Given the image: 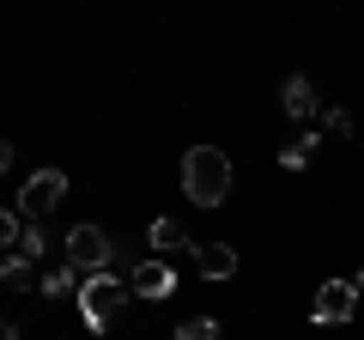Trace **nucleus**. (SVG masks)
<instances>
[{"label": "nucleus", "mask_w": 364, "mask_h": 340, "mask_svg": "<svg viewBox=\"0 0 364 340\" xmlns=\"http://www.w3.org/2000/svg\"><path fill=\"white\" fill-rule=\"evenodd\" d=\"M182 195L195 207H219L231 195V158L219 146H188L182 152Z\"/></svg>", "instance_id": "1"}, {"label": "nucleus", "mask_w": 364, "mask_h": 340, "mask_svg": "<svg viewBox=\"0 0 364 340\" xmlns=\"http://www.w3.org/2000/svg\"><path fill=\"white\" fill-rule=\"evenodd\" d=\"M61 262L79 267V274H116V237L97 231V225H73V231L61 237Z\"/></svg>", "instance_id": "2"}, {"label": "nucleus", "mask_w": 364, "mask_h": 340, "mask_svg": "<svg viewBox=\"0 0 364 340\" xmlns=\"http://www.w3.org/2000/svg\"><path fill=\"white\" fill-rule=\"evenodd\" d=\"M128 298H134L128 280H116V274H91L85 286H79V316H85V328H109L122 310H128Z\"/></svg>", "instance_id": "3"}, {"label": "nucleus", "mask_w": 364, "mask_h": 340, "mask_svg": "<svg viewBox=\"0 0 364 340\" xmlns=\"http://www.w3.org/2000/svg\"><path fill=\"white\" fill-rule=\"evenodd\" d=\"M61 201H67V176H61V170H37V176L25 183V195H18V219H25V225H43Z\"/></svg>", "instance_id": "4"}, {"label": "nucleus", "mask_w": 364, "mask_h": 340, "mask_svg": "<svg viewBox=\"0 0 364 340\" xmlns=\"http://www.w3.org/2000/svg\"><path fill=\"white\" fill-rule=\"evenodd\" d=\"M352 310H358V286L352 280H322L316 286V304H310L316 322H352Z\"/></svg>", "instance_id": "5"}, {"label": "nucleus", "mask_w": 364, "mask_h": 340, "mask_svg": "<svg viewBox=\"0 0 364 340\" xmlns=\"http://www.w3.org/2000/svg\"><path fill=\"white\" fill-rule=\"evenodd\" d=\"M128 286H134V298H152V304H164L170 292H176V274H170V262L146 255V262H140V267L128 274Z\"/></svg>", "instance_id": "6"}, {"label": "nucleus", "mask_w": 364, "mask_h": 340, "mask_svg": "<svg viewBox=\"0 0 364 340\" xmlns=\"http://www.w3.org/2000/svg\"><path fill=\"white\" fill-rule=\"evenodd\" d=\"M195 267H200V280H231L237 274V249L231 243H195Z\"/></svg>", "instance_id": "7"}, {"label": "nucleus", "mask_w": 364, "mask_h": 340, "mask_svg": "<svg viewBox=\"0 0 364 340\" xmlns=\"http://www.w3.org/2000/svg\"><path fill=\"white\" fill-rule=\"evenodd\" d=\"M146 243H152L158 262H170V255H182V249H188V231H182L176 219H152V225H146Z\"/></svg>", "instance_id": "8"}, {"label": "nucleus", "mask_w": 364, "mask_h": 340, "mask_svg": "<svg viewBox=\"0 0 364 340\" xmlns=\"http://www.w3.org/2000/svg\"><path fill=\"white\" fill-rule=\"evenodd\" d=\"M279 104H286V116H291V122H304V116H316V110H322V97H316V85H310L304 73H291Z\"/></svg>", "instance_id": "9"}, {"label": "nucleus", "mask_w": 364, "mask_h": 340, "mask_svg": "<svg viewBox=\"0 0 364 340\" xmlns=\"http://www.w3.org/2000/svg\"><path fill=\"white\" fill-rule=\"evenodd\" d=\"M37 292H43V298H79V267H55V274H43L37 280Z\"/></svg>", "instance_id": "10"}, {"label": "nucleus", "mask_w": 364, "mask_h": 340, "mask_svg": "<svg viewBox=\"0 0 364 340\" xmlns=\"http://www.w3.org/2000/svg\"><path fill=\"white\" fill-rule=\"evenodd\" d=\"M316 146H322V140H316V134H304V140L279 146V164H286V170H304V164H310V158H316Z\"/></svg>", "instance_id": "11"}, {"label": "nucleus", "mask_w": 364, "mask_h": 340, "mask_svg": "<svg viewBox=\"0 0 364 340\" xmlns=\"http://www.w3.org/2000/svg\"><path fill=\"white\" fill-rule=\"evenodd\" d=\"M18 237H25V219H18V207H0V249L13 255V249H18Z\"/></svg>", "instance_id": "12"}, {"label": "nucleus", "mask_w": 364, "mask_h": 340, "mask_svg": "<svg viewBox=\"0 0 364 340\" xmlns=\"http://www.w3.org/2000/svg\"><path fill=\"white\" fill-rule=\"evenodd\" d=\"M0 280H6V286H31V262L18 255V249H13V255H0Z\"/></svg>", "instance_id": "13"}, {"label": "nucleus", "mask_w": 364, "mask_h": 340, "mask_svg": "<svg viewBox=\"0 0 364 340\" xmlns=\"http://www.w3.org/2000/svg\"><path fill=\"white\" fill-rule=\"evenodd\" d=\"M176 340H219V322H213V316H195V322L176 328Z\"/></svg>", "instance_id": "14"}, {"label": "nucleus", "mask_w": 364, "mask_h": 340, "mask_svg": "<svg viewBox=\"0 0 364 340\" xmlns=\"http://www.w3.org/2000/svg\"><path fill=\"white\" fill-rule=\"evenodd\" d=\"M43 249H49V237H43V225H25V237H18V255H25V262H37Z\"/></svg>", "instance_id": "15"}, {"label": "nucleus", "mask_w": 364, "mask_h": 340, "mask_svg": "<svg viewBox=\"0 0 364 340\" xmlns=\"http://www.w3.org/2000/svg\"><path fill=\"white\" fill-rule=\"evenodd\" d=\"M328 128H334V134H352V110H328Z\"/></svg>", "instance_id": "16"}, {"label": "nucleus", "mask_w": 364, "mask_h": 340, "mask_svg": "<svg viewBox=\"0 0 364 340\" xmlns=\"http://www.w3.org/2000/svg\"><path fill=\"white\" fill-rule=\"evenodd\" d=\"M0 340H18V328H13V316L0 310Z\"/></svg>", "instance_id": "17"}, {"label": "nucleus", "mask_w": 364, "mask_h": 340, "mask_svg": "<svg viewBox=\"0 0 364 340\" xmlns=\"http://www.w3.org/2000/svg\"><path fill=\"white\" fill-rule=\"evenodd\" d=\"M6 164H13V146H6V140H0V170H6Z\"/></svg>", "instance_id": "18"}]
</instances>
